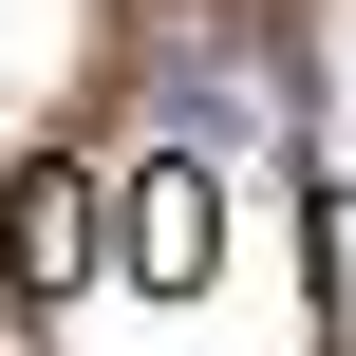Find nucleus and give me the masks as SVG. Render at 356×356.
I'll list each match as a JSON object with an SVG mask.
<instances>
[{
    "mask_svg": "<svg viewBox=\"0 0 356 356\" xmlns=\"http://www.w3.org/2000/svg\"><path fill=\"white\" fill-rule=\"evenodd\" d=\"M150 113L225 169H300L319 150V56L263 19V0H169L150 19Z\"/></svg>",
    "mask_w": 356,
    "mask_h": 356,
    "instance_id": "1",
    "label": "nucleus"
},
{
    "mask_svg": "<svg viewBox=\"0 0 356 356\" xmlns=\"http://www.w3.org/2000/svg\"><path fill=\"white\" fill-rule=\"evenodd\" d=\"M94 263H113V188H94V169H56V150H38V169H0V300H75Z\"/></svg>",
    "mask_w": 356,
    "mask_h": 356,
    "instance_id": "2",
    "label": "nucleus"
},
{
    "mask_svg": "<svg viewBox=\"0 0 356 356\" xmlns=\"http://www.w3.org/2000/svg\"><path fill=\"white\" fill-rule=\"evenodd\" d=\"M113 263L188 300V282L225 263V150H188V131H169V169H131V188H113Z\"/></svg>",
    "mask_w": 356,
    "mask_h": 356,
    "instance_id": "3",
    "label": "nucleus"
},
{
    "mask_svg": "<svg viewBox=\"0 0 356 356\" xmlns=\"http://www.w3.org/2000/svg\"><path fill=\"white\" fill-rule=\"evenodd\" d=\"M319 244H338V282H356V207H319Z\"/></svg>",
    "mask_w": 356,
    "mask_h": 356,
    "instance_id": "4",
    "label": "nucleus"
}]
</instances>
